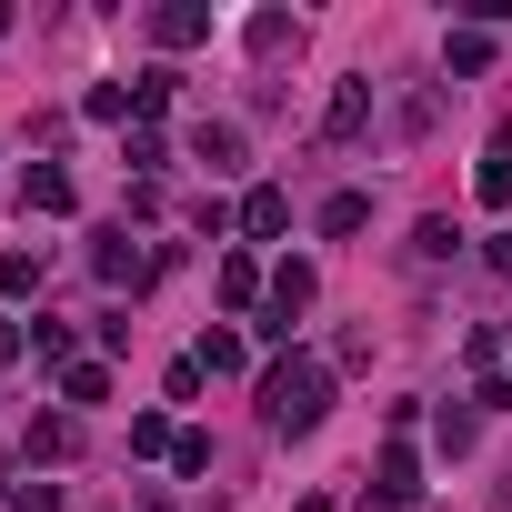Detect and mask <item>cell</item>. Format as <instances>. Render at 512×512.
Here are the masks:
<instances>
[{
	"instance_id": "obj_1",
	"label": "cell",
	"mask_w": 512,
	"mask_h": 512,
	"mask_svg": "<svg viewBox=\"0 0 512 512\" xmlns=\"http://www.w3.org/2000/svg\"><path fill=\"white\" fill-rule=\"evenodd\" d=\"M262 412H272V432H312V422L332 412V372H322V362H282V372L262 382Z\"/></svg>"
},
{
	"instance_id": "obj_2",
	"label": "cell",
	"mask_w": 512,
	"mask_h": 512,
	"mask_svg": "<svg viewBox=\"0 0 512 512\" xmlns=\"http://www.w3.org/2000/svg\"><path fill=\"white\" fill-rule=\"evenodd\" d=\"M362 121H372V81H342V91H332V111H322V141H352Z\"/></svg>"
},
{
	"instance_id": "obj_3",
	"label": "cell",
	"mask_w": 512,
	"mask_h": 512,
	"mask_svg": "<svg viewBox=\"0 0 512 512\" xmlns=\"http://www.w3.org/2000/svg\"><path fill=\"white\" fill-rule=\"evenodd\" d=\"M372 492H382V502H392V512H402V502H412V492H422V462H412V452H402V442H392V452H382V482H372Z\"/></svg>"
},
{
	"instance_id": "obj_4",
	"label": "cell",
	"mask_w": 512,
	"mask_h": 512,
	"mask_svg": "<svg viewBox=\"0 0 512 512\" xmlns=\"http://www.w3.org/2000/svg\"><path fill=\"white\" fill-rule=\"evenodd\" d=\"M362 221H372V191H332V201H322V231H332V241H352Z\"/></svg>"
},
{
	"instance_id": "obj_5",
	"label": "cell",
	"mask_w": 512,
	"mask_h": 512,
	"mask_svg": "<svg viewBox=\"0 0 512 512\" xmlns=\"http://www.w3.org/2000/svg\"><path fill=\"white\" fill-rule=\"evenodd\" d=\"M282 221H292V201H282V191H251V201H241V231H251V241H272Z\"/></svg>"
},
{
	"instance_id": "obj_6",
	"label": "cell",
	"mask_w": 512,
	"mask_h": 512,
	"mask_svg": "<svg viewBox=\"0 0 512 512\" xmlns=\"http://www.w3.org/2000/svg\"><path fill=\"white\" fill-rule=\"evenodd\" d=\"M151 262H141V251H131V231H101V282H141Z\"/></svg>"
},
{
	"instance_id": "obj_7",
	"label": "cell",
	"mask_w": 512,
	"mask_h": 512,
	"mask_svg": "<svg viewBox=\"0 0 512 512\" xmlns=\"http://www.w3.org/2000/svg\"><path fill=\"white\" fill-rule=\"evenodd\" d=\"M201 31H211V11H151V41H171V51L201 41Z\"/></svg>"
},
{
	"instance_id": "obj_8",
	"label": "cell",
	"mask_w": 512,
	"mask_h": 512,
	"mask_svg": "<svg viewBox=\"0 0 512 512\" xmlns=\"http://www.w3.org/2000/svg\"><path fill=\"white\" fill-rule=\"evenodd\" d=\"M191 151H201L211 171H231V161H241V131H231V121H201V141H191Z\"/></svg>"
},
{
	"instance_id": "obj_9",
	"label": "cell",
	"mask_w": 512,
	"mask_h": 512,
	"mask_svg": "<svg viewBox=\"0 0 512 512\" xmlns=\"http://www.w3.org/2000/svg\"><path fill=\"white\" fill-rule=\"evenodd\" d=\"M21 201H31V211H71V171H31Z\"/></svg>"
},
{
	"instance_id": "obj_10",
	"label": "cell",
	"mask_w": 512,
	"mask_h": 512,
	"mask_svg": "<svg viewBox=\"0 0 512 512\" xmlns=\"http://www.w3.org/2000/svg\"><path fill=\"white\" fill-rule=\"evenodd\" d=\"M191 362H201V372H241V362H251V352H241V332H211V342H201V352H191Z\"/></svg>"
},
{
	"instance_id": "obj_11",
	"label": "cell",
	"mask_w": 512,
	"mask_h": 512,
	"mask_svg": "<svg viewBox=\"0 0 512 512\" xmlns=\"http://www.w3.org/2000/svg\"><path fill=\"white\" fill-rule=\"evenodd\" d=\"M452 241H462L452 221H422V231H412V262H452Z\"/></svg>"
},
{
	"instance_id": "obj_12",
	"label": "cell",
	"mask_w": 512,
	"mask_h": 512,
	"mask_svg": "<svg viewBox=\"0 0 512 512\" xmlns=\"http://www.w3.org/2000/svg\"><path fill=\"white\" fill-rule=\"evenodd\" d=\"M251 292H262V272H251V262H221V302L251 312Z\"/></svg>"
},
{
	"instance_id": "obj_13",
	"label": "cell",
	"mask_w": 512,
	"mask_h": 512,
	"mask_svg": "<svg viewBox=\"0 0 512 512\" xmlns=\"http://www.w3.org/2000/svg\"><path fill=\"white\" fill-rule=\"evenodd\" d=\"M482 201H492V211H512V151H492V161H482Z\"/></svg>"
},
{
	"instance_id": "obj_14",
	"label": "cell",
	"mask_w": 512,
	"mask_h": 512,
	"mask_svg": "<svg viewBox=\"0 0 512 512\" xmlns=\"http://www.w3.org/2000/svg\"><path fill=\"white\" fill-rule=\"evenodd\" d=\"M0 292H41V251H11V262H0Z\"/></svg>"
},
{
	"instance_id": "obj_15",
	"label": "cell",
	"mask_w": 512,
	"mask_h": 512,
	"mask_svg": "<svg viewBox=\"0 0 512 512\" xmlns=\"http://www.w3.org/2000/svg\"><path fill=\"white\" fill-rule=\"evenodd\" d=\"M452 71H492V41L482 31H452Z\"/></svg>"
},
{
	"instance_id": "obj_16",
	"label": "cell",
	"mask_w": 512,
	"mask_h": 512,
	"mask_svg": "<svg viewBox=\"0 0 512 512\" xmlns=\"http://www.w3.org/2000/svg\"><path fill=\"white\" fill-rule=\"evenodd\" d=\"M21 512H61V492H31V502H21Z\"/></svg>"
}]
</instances>
